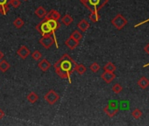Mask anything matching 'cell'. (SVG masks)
Here are the masks:
<instances>
[{
	"instance_id": "1",
	"label": "cell",
	"mask_w": 149,
	"mask_h": 126,
	"mask_svg": "<svg viewBox=\"0 0 149 126\" xmlns=\"http://www.w3.org/2000/svg\"><path fill=\"white\" fill-rule=\"evenodd\" d=\"M77 62L68 53H64L54 64L55 73L61 78L67 79L71 83L70 76L74 71Z\"/></svg>"
},
{
	"instance_id": "2",
	"label": "cell",
	"mask_w": 149,
	"mask_h": 126,
	"mask_svg": "<svg viewBox=\"0 0 149 126\" xmlns=\"http://www.w3.org/2000/svg\"><path fill=\"white\" fill-rule=\"evenodd\" d=\"M80 2L92 12L100 11L109 2V0H80Z\"/></svg>"
},
{
	"instance_id": "3",
	"label": "cell",
	"mask_w": 149,
	"mask_h": 126,
	"mask_svg": "<svg viewBox=\"0 0 149 126\" xmlns=\"http://www.w3.org/2000/svg\"><path fill=\"white\" fill-rule=\"evenodd\" d=\"M35 28L37 29V31H38L42 36H43V35L53 36L54 39V43H55V45H56V47L59 48V46H58V44H57V41H56V39H55V38H54V33L51 30V28L49 27V26H48V24H47V20H46L45 19H44L43 21H41L40 24H38V25L36 26Z\"/></svg>"
},
{
	"instance_id": "4",
	"label": "cell",
	"mask_w": 149,
	"mask_h": 126,
	"mask_svg": "<svg viewBox=\"0 0 149 126\" xmlns=\"http://www.w3.org/2000/svg\"><path fill=\"white\" fill-rule=\"evenodd\" d=\"M111 24L112 26L118 29V30H121L124 28V26H125L127 25V19L125 18H124L121 14H118L115 18H113L111 19Z\"/></svg>"
},
{
	"instance_id": "5",
	"label": "cell",
	"mask_w": 149,
	"mask_h": 126,
	"mask_svg": "<svg viewBox=\"0 0 149 126\" xmlns=\"http://www.w3.org/2000/svg\"><path fill=\"white\" fill-rule=\"evenodd\" d=\"M44 99L46 100V102L50 104V105H54L55 104L58 100L60 99V96L57 94V92H55L53 89H50L48 92L46 93V95L44 96Z\"/></svg>"
},
{
	"instance_id": "6",
	"label": "cell",
	"mask_w": 149,
	"mask_h": 126,
	"mask_svg": "<svg viewBox=\"0 0 149 126\" xmlns=\"http://www.w3.org/2000/svg\"><path fill=\"white\" fill-rule=\"evenodd\" d=\"M39 42H40V44L43 47H45L46 49H48V48H50V47L53 46V44L54 43V39L53 36L43 35V36L41 37V39L39 40Z\"/></svg>"
},
{
	"instance_id": "7",
	"label": "cell",
	"mask_w": 149,
	"mask_h": 126,
	"mask_svg": "<svg viewBox=\"0 0 149 126\" xmlns=\"http://www.w3.org/2000/svg\"><path fill=\"white\" fill-rule=\"evenodd\" d=\"M30 53H31V52H30L29 48H28L26 46H20V47L18 49V51H17V54H18L22 60H26V59L29 56Z\"/></svg>"
},
{
	"instance_id": "8",
	"label": "cell",
	"mask_w": 149,
	"mask_h": 126,
	"mask_svg": "<svg viewBox=\"0 0 149 126\" xmlns=\"http://www.w3.org/2000/svg\"><path fill=\"white\" fill-rule=\"evenodd\" d=\"M101 78L103 79V81L106 83H111L115 78H116V75L114 74V72H109V71H104L102 75H101Z\"/></svg>"
},
{
	"instance_id": "9",
	"label": "cell",
	"mask_w": 149,
	"mask_h": 126,
	"mask_svg": "<svg viewBox=\"0 0 149 126\" xmlns=\"http://www.w3.org/2000/svg\"><path fill=\"white\" fill-rule=\"evenodd\" d=\"M104 111L106 113V115L109 116V117H113L114 116L117 115V113L118 112V109L115 106V105H107L104 109Z\"/></svg>"
},
{
	"instance_id": "10",
	"label": "cell",
	"mask_w": 149,
	"mask_h": 126,
	"mask_svg": "<svg viewBox=\"0 0 149 126\" xmlns=\"http://www.w3.org/2000/svg\"><path fill=\"white\" fill-rule=\"evenodd\" d=\"M10 0H0V13L2 15H6L10 8Z\"/></svg>"
},
{
	"instance_id": "11",
	"label": "cell",
	"mask_w": 149,
	"mask_h": 126,
	"mask_svg": "<svg viewBox=\"0 0 149 126\" xmlns=\"http://www.w3.org/2000/svg\"><path fill=\"white\" fill-rule=\"evenodd\" d=\"M38 67H39V69H40L41 71L47 72V71L50 69V67H51V63H50L47 59H43V60H41L39 61V63H38Z\"/></svg>"
},
{
	"instance_id": "12",
	"label": "cell",
	"mask_w": 149,
	"mask_h": 126,
	"mask_svg": "<svg viewBox=\"0 0 149 126\" xmlns=\"http://www.w3.org/2000/svg\"><path fill=\"white\" fill-rule=\"evenodd\" d=\"M45 19L47 20V24H48V26H49V27L51 28V30L54 33L59 27H60V23L58 22V20H54V19H47V18H45Z\"/></svg>"
},
{
	"instance_id": "13",
	"label": "cell",
	"mask_w": 149,
	"mask_h": 126,
	"mask_svg": "<svg viewBox=\"0 0 149 126\" xmlns=\"http://www.w3.org/2000/svg\"><path fill=\"white\" fill-rule=\"evenodd\" d=\"M65 45L71 50H74V48H77V46L79 45V42L77 41L76 39H74L73 38L69 37L66 41H65Z\"/></svg>"
},
{
	"instance_id": "14",
	"label": "cell",
	"mask_w": 149,
	"mask_h": 126,
	"mask_svg": "<svg viewBox=\"0 0 149 126\" xmlns=\"http://www.w3.org/2000/svg\"><path fill=\"white\" fill-rule=\"evenodd\" d=\"M89 27H90V23L84 19H82L81 21H79L77 24V28L83 33H85L89 29Z\"/></svg>"
},
{
	"instance_id": "15",
	"label": "cell",
	"mask_w": 149,
	"mask_h": 126,
	"mask_svg": "<svg viewBox=\"0 0 149 126\" xmlns=\"http://www.w3.org/2000/svg\"><path fill=\"white\" fill-rule=\"evenodd\" d=\"M35 15L40 18V19H45V17L47 16V11L43 6H39L38 8H36V10L34 11Z\"/></svg>"
},
{
	"instance_id": "16",
	"label": "cell",
	"mask_w": 149,
	"mask_h": 126,
	"mask_svg": "<svg viewBox=\"0 0 149 126\" xmlns=\"http://www.w3.org/2000/svg\"><path fill=\"white\" fill-rule=\"evenodd\" d=\"M47 19H52L54 20H59L61 19V14L55 10H51L48 13H47V16L45 17Z\"/></svg>"
},
{
	"instance_id": "17",
	"label": "cell",
	"mask_w": 149,
	"mask_h": 126,
	"mask_svg": "<svg viewBox=\"0 0 149 126\" xmlns=\"http://www.w3.org/2000/svg\"><path fill=\"white\" fill-rule=\"evenodd\" d=\"M138 85L139 86L140 89H146V88L149 87V80H148L146 77H141V78L138 81Z\"/></svg>"
},
{
	"instance_id": "18",
	"label": "cell",
	"mask_w": 149,
	"mask_h": 126,
	"mask_svg": "<svg viewBox=\"0 0 149 126\" xmlns=\"http://www.w3.org/2000/svg\"><path fill=\"white\" fill-rule=\"evenodd\" d=\"M86 70H87V69H86V67L84 64H77V63L76 64V66H74V71H76L77 74H78L80 75H84L86 72Z\"/></svg>"
},
{
	"instance_id": "19",
	"label": "cell",
	"mask_w": 149,
	"mask_h": 126,
	"mask_svg": "<svg viewBox=\"0 0 149 126\" xmlns=\"http://www.w3.org/2000/svg\"><path fill=\"white\" fill-rule=\"evenodd\" d=\"M9 69H10V64L7 60H0V71L2 73H6V71H8Z\"/></svg>"
},
{
	"instance_id": "20",
	"label": "cell",
	"mask_w": 149,
	"mask_h": 126,
	"mask_svg": "<svg viewBox=\"0 0 149 126\" xmlns=\"http://www.w3.org/2000/svg\"><path fill=\"white\" fill-rule=\"evenodd\" d=\"M73 21H74V19L69 14H66V15H64L61 18V23L64 26H69V25H71L73 23Z\"/></svg>"
},
{
	"instance_id": "21",
	"label": "cell",
	"mask_w": 149,
	"mask_h": 126,
	"mask_svg": "<svg viewBox=\"0 0 149 126\" xmlns=\"http://www.w3.org/2000/svg\"><path fill=\"white\" fill-rule=\"evenodd\" d=\"M27 101L30 102V103H35L36 102H38L39 100V96L34 93V92H31L28 96H27Z\"/></svg>"
},
{
	"instance_id": "22",
	"label": "cell",
	"mask_w": 149,
	"mask_h": 126,
	"mask_svg": "<svg viewBox=\"0 0 149 126\" xmlns=\"http://www.w3.org/2000/svg\"><path fill=\"white\" fill-rule=\"evenodd\" d=\"M70 37L73 38L74 39H76L77 41L80 42V40L83 39V34H82V33H80L78 30H74V31L71 33Z\"/></svg>"
},
{
	"instance_id": "23",
	"label": "cell",
	"mask_w": 149,
	"mask_h": 126,
	"mask_svg": "<svg viewBox=\"0 0 149 126\" xmlns=\"http://www.w3.org/2000/svg\"><path fill=\"white\" fill-rule=\"evenodd\" d=\"M101 17H100V14L98 13V12H92L90 15V20L93 23H96L97 22L98 20H100Z\"/></svg>"
},
{
	"instance_id": "24",
	"label": "cell",
	"mask_w": 149,
	"mask_h": 126,
	"mask_svg": "<svg viewBox=\"0 0 149 126\" xmlns=\"http://www.w3.org/2000/svg\"><path fill=\"white\" fill-rule=\"evenodd\" d=\"M116 66L113 64L112 62H107L106 64L104 66V71H109V72H114L116 70Z\"/></svg>"
},
{
	"instance_id": "25",
	"label": "cell",
	"mask_w": 149,
	"mask_h": 126,
	"mask_svg": "<svg viewBox=\"0 0 149 126\" xmlns=\"http://www.w3.org/2000/svg\"><path fill=\"white\" fill-rule=\"evenodd\" d=\"M25 25L24 20L21 18H17L14 21H13V26L17 28V29H20L23 26Z\"/></svg>"
},
{
	"instance_id": "26",
	"label": "cell",
	"mask_w": 149,
	"mask_h": 126,
	"mask_svg": "<svg viewBox=\"0 0 149 126\" xmlns=\"http://www.w3.org/2000/svg\"><path fill=\"white\" fill-rule=\"evenodd\" d=\"M90 69H91V72H93V73H97V72H98V71H99V69H100V66H99L98 63H97V62H93L92 64L90 66Z\"/></svg>"
},
{
	"instance_id": "27",
	"label": "cell",
	"mask_w": 149,
	"mask_h": 126,
	"mask_svg": "<svg viewBox=\"0 0 149 126\" xmlns=\"http://www.w3.org/2000/svg\"><path fill=\"white\" fill-rule=\"evenodd\" d=\"M111 89H112V91H113L115 94H119L120 92H122L123 88H122V86H121L119 83H116V84L113 85V87H112Z\"/></svg>"
},
{
	"instance_id": "28",
	"label": "cell",
	"mask_w": 149,
	"mask_h": 126,
	"mask_svg": "<svg viewBox=\"0 0 149 126\" xmlns=\"http://www.w3.org/2000/svg\"><path fill=\"white\" fill-rule=\"evenodd\" d=\"M132 116L135 118V119H139L142 116V111L139 109H135L132 112Z\"/></svg>"
},
{
	"instance_id": "29",
	"label": "cell",
	"mask_w": 149,
	"mask_h": 126,
	"mask_svg": "<svg viewBox=\"0 0 149 126\" xmlns=\"http://www.w3.org/2000/svg\"><path fill=\"white\" fill-rule=\"evenodd\" d=\"M32 57H33V59L34 60H40L41 59L42 55H41V53H40V51L35 50V51L32 53Z\"/></svg>"
},
{
	"instance_id": "30",
	"label": "cell",
	"mask_w": 149,
	"mask_h": 126,
	"mask_svg": "<svg viewBox=\"0 0 149 126\" xmlns=\"http://www.w3.org/2000/svg\"><path fill=\"white\" fill-rule=\"evenodd\" d=\"M10 5L13 8H19L21 5V2L19 0H10Z\"/></svg>"
},
{
	"instance_id": "31",
	"label": "cell",
	"mask_w": 149,
	"mask_h": 126,
	"mask_svg": "<svg viewBox=\"0 0 149 126\" xmlns=\"http://www.w3.org/2000/svg\"><path fill=\"white\" fill-rule=\"evenodd\" d=\"M4 116H5V112H4L3 109H0V120H1Z\"/></svg>"
},
{
	"instance_id": "32",
	"label": "cell",
	"mask_w": 149,
	"mask_h": 126,
	"mask_svg": "<svg viewBox=\"0 0 149 126\" xmlns=\"http://www.w3.org/2000/svg\"><path fill=\"white\" fill-rule=\"evenodd\" d=\"M144 50H145V52L147 53V54H149V44H147L146 46H145V48H144Z\"/></svg>"
},
{
	"instance_id": "33",
	"label": "cell",
	"mask_w": 149,
	"mask_h": 126,
	"mask_svg": "<svg viewBox=\"0 0 149 126\" xmlns=\"http://www.w3.org/2000/svg\"><path fill=\"white\" fill-rule=\"evenodd\" d=\"M4 57H5V54H4V53H3L1 50H0V60H1L4 58Z\"/></svg>"
},
{
	"instance_id": "34",
	"label": "cell",
	"mask_w": 149,
	"mask_h": 126,
	"mask_svg": "<svg viewBox=\"0 0 149 126\" xmlns=\"http://www.w3.org/2000/svg\"><path fill=\"white\" fill-rule=\"evenodd\" d=\"M148 20H149V19H147V20H146V21H143L142 23H140V24H139V25H136V26H135V27H137V26H140V25H142V24H144V23H146Z\"/></svg>"
},
{
	"instance_id": "35",
	"label": "cell",
	"mask_w": 149,
	"mask_h": 126,
	"mask_svg": "<svg viewBox=\"0 0 149 126\" xmlns=\"http://www.w3.org/2000/svg\"><path fill=\"white\" fill-rule=\"evenodd\" d=\"M24 1H28V0H24Z\"/></svg>"
}]
</instances>
